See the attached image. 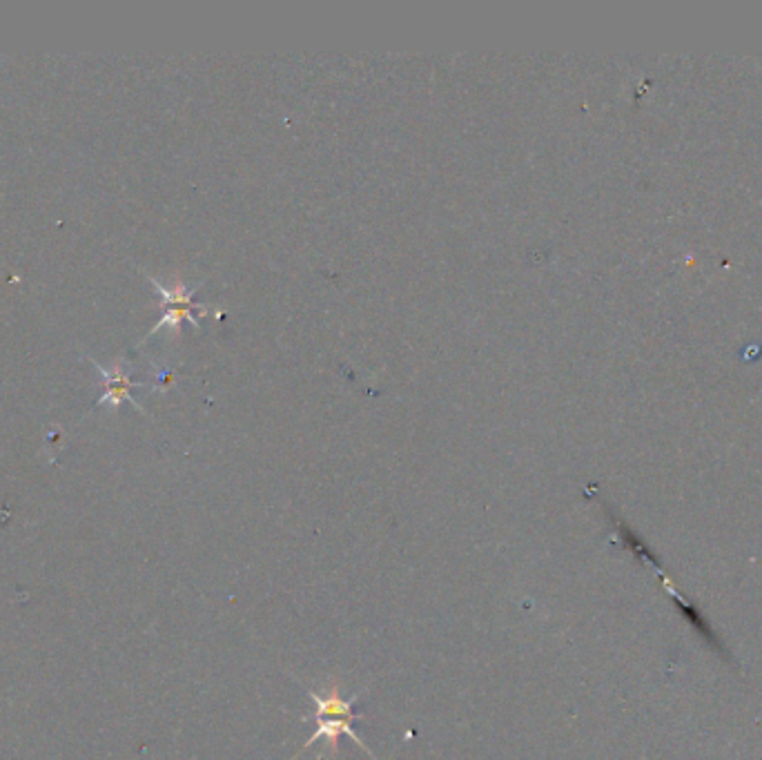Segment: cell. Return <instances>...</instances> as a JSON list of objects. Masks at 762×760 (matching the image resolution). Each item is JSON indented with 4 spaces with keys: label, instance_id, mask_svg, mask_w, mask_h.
<instances>
[{
    "label": "cell",
    "instance_id": "6da1fadb",
    "mask_svg": "<svg viewBox=\"0 0 762 760\" xmlns=\"http://www.w3.org/2000/svg\"><path fill=\"white\" fill-rule=\"evenodd\" d=\"M306 694L312 698V703H315L317 729H315V734L306 740L299 754L308 752L312 745H317L319 740H324L330 756H337L339 754V738L348 736L357 747L364 749L370 758H375V754L370 752V747L355 734V729H353V723L364 718L361 714H355L353 711V705L357 703L361 694H353L350 698H344L341 696V687H339L337 680H330V687L326 689V696H321V694H317V691H312L308 687H306Z\"/></svg>",
    "mask_w": 762,
    "mask_h": 760
},
{
    "label": "cell",
    "instance_id": "7a4b0ae2",
    "mask_svg": "<svg viewBox=\"0 0 762 760\" xmlns=\"http://www.w3.org/2000/svg\"><path fill=\"white\" fill-rule=\"evenodd\" d=\"M150 281L163 297V317H161L159 324L152 328V333H156L159 328H170V330H174V333H179L185 321H190L192 326H199L197 317H194V313H192L194 310L192 297H194V292L199 290V286H185L183 281H179V279L174 281L172 286H165L156 279H150Z\"/></svg>",
    "mask_w": 762,
    "mask_h": 760
},
{
    "label": "cell",
    "instance_id": "3957f363",
    "mask_svg": "<svg viewBox=\"0 0 762 760\" xmlns=\"http://www.w3.org/2000/svg\"><path fill=\"white\" fill-rule=\"evenodd\" d=\"M101 370H103V379L107 384V391L101 397V404L107 402L112 406H119L121 402H132L136 408H141L139 404L134 402V397L130 393L132 386H139V384H132L130 377L123 373V368L119 364H116L112 370H105V368H101Z\"/></svg>",
    "mask_w": 762,
    "mask_h": 760
}]
</instances>
